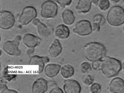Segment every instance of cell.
Wrapping results in <instances>:
<instances>
[{
	"mask_svg": "<svg viewBox=\"0 0 124 93\" xmlns=\"http://www.w3.org/2000/svg\"><path fill=\"white\" fill-rule=\"evenodd\" d=\"M82 52L84 56L87 59L93 62L104 57L106 54V49L101 43L92 41L87 43L83 46Z\"/></svg>",
	"mask_w": 124,
	"mask_h": 93,
	"instance_id": "1",
	"label": "cell"
},
{
	"mask_svg": "<svg viewBox=\"0 0 124 93\" xmlns=\"http://www.w3.org/2000/svg\"><path fill=\"white\" fill-rule=\"evenodd\" d=\"M122 68L121 62L118 59L108 57L102 60L100 70L108 78L117 76Z\"/></svg>",
	"mask_w": 124,
	"mask_h": 93,
	"instance_id": "2",
	"label": "cell"
},
{
	"mask_svg": "<svg viewBox=\"0 0 124 93\" xmlns=\"http://www.w3.org/2000/svg\"><path fill=\"white\" fill-rule=\"evenodd\" d=\"M107 20L108 24L112 26L121 25L124 23V9L119 5L112 7L107 14Z\"/></svg>",
	"mask_w": 124,
	"mask_h": 93,
	"instance_id": "3",
	"label": "cell"
},
{
	"mask_svg": "<svg viewBox=\"0 0 124 93\" xmlns=\"http://www.w3.org/2000/svg\"><path fill=\"white\" fill-rule=\"evenodd\" d=\"M58 6L57 4L51 0L44 2L41 6L40 15L46 18H54L57 14Z\"/></svg>",
	"mask_w": 124,
	"mask_h": 93,
	"instance_id": "4",
	"label": "cell"
},
{
	"mask_svg": "<svg viewBox=\"0 0 124 93\" xmlns=\"http://www.w3.org/2000/svg\"><path fill=\"white\" fill-rule=\"evenodd\" d=\"M20 35L16 36L12 41H8L5 42L3 46L4 51L8 54L12 56H19L21 51L19 46L22 39Z\"/></svg>",
	"mask_w": 124,
	"mask_h": 93,
	"instance_id": "5",
	"label": "cell"
},
{
	"mask_svg": "<svg viewBox=\"0 0 124 93\" xmlns=\"http://www.w3.org/2000/svg\"><path fill=\"white\" fill-rule=\"evenodd\" d=\"M75 34L81 36H86L93 32L92 25L90 22L86 19H82L78 21L72 29Z\"/></svg>",
	"mask_w": 124,
	"mask_h": 93,
	"instance_id": "6",
	"label": "cell"
},
{
	"mask_svg": "<svg viewBox=\"0 0 124 93\" xmlns=\"http://www.w3.org/2000/svg\"><path fill=\"white\" fill-rule=\"evenodd\" d=\"M37 16V12L33 7L28 6L23 9L20 15L18 22L22 25H26L36 18Z\"/></svg>",
	"mask_w": 124,
	"mask_h": 93,
	"instance_id": "7",
	"label": "cell"
},
{
	"mask_svg": "<svg viewBox=\"0 0 124 93\" xmlns=\"http://www.w3.org/2000/svg\"><path fill=\"white\" fill-rule=\"evenodd\" d=\"M15 22V17L10 12L2 10L0 14V27L3 30L11 28L14 25Z\"/></svg>",
	"mask_w": 124,
	"mask_h": 93,
	"instance_id": "8",
	"label": "cell"
},
{
	"mask_svg": "<svg viewBox=\"0 0 124 93\" xmlns=\"http://www.w3.org/2000/svg\"><path fill=\"white\" fill-rule=\"evenodd\" d=\"M63 87L65 93H80L81 90V85L79 82L73 79L65 80Z\"/></svg>",
	"mask_w": 124,
	"mask_h": 93,
	"instance_id": "9",
	"label": "cell"
},
{
	"mask_svg": "<svg viewBox=\"0 0 124 93\" xmlns=\"http://www.w3.org/2000/svg\"><path fill=\"white\" fill-rule=\"evenodd\" d=\"M32 23L36 27L39 35L42 38L48 37L53 31V29L49 28L38 19L34 20Z\"/></svg>",
	"mask_w": 124,
	"mask_h": 93,
	"instance_id": "10",
	"label": "cell"
},
{
	"mask_svg": "<svg viewBox=\"0 0 124 93\" xmlns=\"http://www.w3.org/2000/svg\"><path fill=\"white\" fill-rule=\"evenodd\" d=\"M48 82L43 78L37 79L33 84L32 91L33 93H44L48 88Z\"/></svg>",
	"mask_w": 124,
	"mask_h": 93,
	"instance_id": "11",
	"label": "cell"
},
{
	"mask_svg": "<svg viewBox=\"0 0 124 93\" xmlns=\"http://www.w3.org/2000/svg\"><path fill=\"white\" fill-rule=\"evenodd\" d=\"M49 61V58L46 56H40L38 55H34L30 58L29 64L31 65H38L39 72L40 73L42 72L44 68L45 64Z\"/></svg>",
	"mask_w": 124,
	"mask_h": 93,
	"instance_id": "12",
	"label": "cell"
},
{
	"mask_svg": "<svg viewBox=\"0 0 124 93\" xmlns=\"http://www.w3.org/2000/svg\"><path fill=\"white\" fill-rule=\"evenodd\" d=\"M70 34V31L68 27L65 24L58 25L54 30V35L58 39H66L69 37Z\"/></svg>",
	"mask_w": 124,
	"mask_h": 93,
	"instance_id": "13",
	"label": "cell"
},
{
	"mask_svg": "<svg viewBox=\"0 0 124 93\" xmlns=\"http://www.w3.org/2000/svg\"><path fill=\"white\" fill-rule=\"evenodd\" d=\"M109 89L113 93H124V81L119 77L114 78L110 83Z\"/></svg>",
	"mask_w": 124,
	"mask_h": 93,
	"instance_id": "14",
	"label": "cell"
},
{
	"mask_svg": "<svg viewBox=\"0 0 124 93\" xmlns=\"http://www.w3.org/2000/svg\"><path fill=\"white\" fill-rule=\"evenodd\" d=\"M41 39L31 34H26L24 36L23 41V43L29 48H34L40 43Z\"/></svg>",
	"mask_w": 124,
	"mask_h": 93,
	"instance_id": "15",
	"label": "cell"
},
{
	"mask_svg": "<svg viewBox=\"0 0 124 93\" xmlns=\"http://www.w3.org/2000/svg\"><path fill=\"white\" fill-rule=\"evenodd\" d=\"M62 48L61 44L58 39L53 41L48 50L50 57L53 58L56 57L61 53Z\"/></svg>",
	"mask_w": 124,
	"mask_h": 93,
	"instance_id": "16",
	"label": "cell"
},
{
	"mask_svg": "<svg viewBox=\"0 0 124 93\" xmlns=\"http://www.w3.org/2000/svg\"><path fill=\"white\" fill-rule=\"evenodd\" d=\"M91 0H79L75 7L76 11L79 14H85L90 10Z\"/></svg>",
	"mask_w": 124,
	"mask_h": 93,
	"instance_id": "17",
	"label": "cell"
},
{
	"mask_svg": "<svg viewBox=\"0 0 124 93\" xmlns=\"http://www.w3.org/2000/svg\"><path fill=\"white\" fill-rule=\"evenodd\" d=\"M61 67L60 65L58 64L54 63L48 64L45 68V74L49 77H54L58 74Z\"/></svg>",
	"mask_w": 124,
	"mask_h": 93,
	"instance_id": "18",
	"label": "cell"
},
{
	"mask_svg": "<svg viewBox=\"0 0 124 93\" xmlns=\"http://www.w3.org/2000/svg\"><path fill=\"white\" fill-rule=\"evenodd\" d=\"M61 17L64 24L67 25H72L75 19L73 11L69 9H66L63 11Z\"/></svg>",
	"mask_w": 124,
	"mask_h": 93,
	"instance_id": "19",
	"label": "cell"
},
{
	"mask_svg": "<svg viewBox=\"0 0 124 93\" xmlns=\"http://www.w3.org/2000/svg\"><path fill=\"white\" fill-rule=\"evenodd\" d=\"M75 73L73 67L69 64L64 65L61 68V74L63 78H68L72 77Z\"/></svg>",
	"mask_w": 124,
	"mask_h": 93,
	"instance_id": "20",
	"label": "cell"
},
{
	"mask_svg": "<svg viewBox=\"0 0 124 93\" xmlns=\"http://www.w3.org/2000/svg\"><path fill=\"white\" fill-rule=\"evenodd\" d=\"M82 80L83 83L85 85L89 86L93 82L94 78L92 75L87 73L82 76Z\"/></svg>",
	"mask_w": 124,
	"mask_h": 93,
	"instance_id": "21",
	"label": "cell"
},
{
	"mask_svg": "<svg viewBox=\"0 0 124 93\" xmlns=\"http://www.w3.org/2000/svg\"><path fill=\"white\" fill-rule=\"evenodd\" d=\"M93 22L101 26L103 25L105 23L106 19L102 15L98 14L93 16Z\"/></svg>",
	"mask_w": 124,
	"mask_h": 93,
	"instance_id": "22",
	"label": "cell"
},
{
	"mask_svg": "<svg viewBox=\"0 0 124 93\" xmlns=\"http://www.w3.org/2000/svg\"><path fill=\"white\" fill-rule=\"evenodd\" d=\"M99 9L102 11H105L109 7L110 2L108 0H101L98 4Z\"/></svg>",
	"mask_w": 124,
	"mask_h": 93,
	"instance_id": "23",
	"label": "cell"
},
{
	"mask_svg": "<svg viewBox=\"0 0 124 93\" xmlns=\"http://www.w3.org/2000/svg\"><path fill=\"white\" fill-rule=\"evenodd\" d=\"M80 70L83 74H86L89 72L92 68L90 64L88 62H84L82 63L80 65Z\"/></svg>",
	"mask_w": 124,
	"mask_h": 93,
	"instance_id": "24",
	"label": "cell"
},
{
	"mask_svg": "<svg viewBox=\"0 0 124 93\" xmlns=\"http://www.w3.org/2000/svg\"><path fill=\"white\" fill-rule=\"evenodd\" d=\"M101 85L97 83H94L90 86V91L92 93H100L101 90Z\"/></svg>",
	"mask_w": 124,
	"mask_h": 93,
	"instance_id": "25",
	"label": "cell"
},
{
	"mask_svg": "<svg viewBox=\"0 0 124 93\" xmlns=\"http://www.w3.org/2000/svg\"><path fill=\"white\" fill-rule=\"evenodd\" d=\"M62 7L64 8L69 6L71 4L72 0H54Z\"/></svg>",
	"mask_w": 124,
	"mask_h": 93,
	"instance_id": "26",
	"label": "cell"
},
{
	"mask_svg": "<svg viewBox=\"0 0 124 93\" xmlns=\"http://www.w3.org/2000/svg\"><path fill=\"white\" fill-rule=\"evenodd\" d=\"M0 93H18L16 90L8 89L6 85L4 84H0Z\"/></svg>",
	"mask_w": 124,
	"mask_h": 93,
	"instance_id": "27",
	"label": "cell"
},
{
	"mask_svg": "<svg viewBox=\"0 0 124 93\" xmlns=\"http://www.w3.org/2000/svg\"><path fill=\"white\" fill-rule=\"evenodd\" d=\"M102 60H98L93 62L92 64L93 69L96 70H100Z\"/></svg>",
	"mask_w": 124,
	"mask_h": 93,
	"instance_id": "28",
	"label": "cell"
},
{
	"mask_svg": "<svg viewBox=\"0 0 124 93\" xmlns=\"http://www.w3.org/2000/svg\"><path fill=\"white\" fill-rule=\"evenodd\" d=\"M52 89L49 91V93H63L62 90L57 86H54L52 87Z\"/></svg>",
	"mask_w": 124,
	"mask_h": 93,
	"instance_id": "29",
	"label": "cell"
},
{
	"mask_svg": "<svg viewBox=\"0 0 124 93\" xmlns=\"http://www.w3.org/2000/svg\"><path fill=\"white\" fill-rule=\"evenodd\" d=\"M93 32H99L100 30V25L98 24L93 22L92 25Z\"/></svg>",
	"mask_w": 124,
	"mask_h": 93,
	"instance_id": "30",
	"label": "cell"
},
{
	"mask_svg": "<svg viewBox=\"0 0 124 93\" xmlns=\"http://www.w3.org/2000/svg\"><path fill=\"white\" fill-rule=\"evenodd\" d=\"M34 48H29L27 50L26 53L28 55H30L33 53L35 51Z\"/></svg>",
	"mask_w": 124,
	"mask_h": 93,
	"instance_id": "31",
	"label": "cell"
},
{
	"mask_svg": "<svg viewBox=\"0 0 124 93\" xmlns=\"http://www.w3.org/2000/svg\"><path fill=\"white\" fill-rule=\"evenodd\" d=\"M92 3L95 6L98 5L99 0H91Z\"/></svg>",
	"mask_w": 124,
	"mask_h": 93,
	"instance_id": "32",
	"label": "cell"
},
{
	"mask_svg": "<svg viewBox=\"0 0 124 93\" xmlns=\"http://www.w3.org/2000/svg\"><path fill=\"white\" fill-rule=\"evenodd\" d=\"M113 3H116L119 2L120 0H110Z\"/></svg>",
	"mask_w": 124,
	"mask_h": 93,
	"instance_id": "33",
	"label": "cell"
},
{
	"mask_svg": "<svg viewBox=\"0 0 124 93\" xmlns=\"http://www.w3.org/2000/svg\"><path fill=\"white\" fill-rule=\"evenodd\" d=\"M122 29V31H123V32L124 33V25Z\"/></svg>",
	"mask_w": 124,
	"mask_h": 93,
	"instance_id": "34",
	"label": "cell"
},
{
	"mask_svg": "<svg viewBox=\"0 0 124 93\" xmlns=\"http://www.w3.org/2000/svg\"><path fill=\"white\" fill-rule=\"evenodd\" d=\"M123 68L124 72V62L123 63Z\"/></svg>",
	"mask_w": 124,
	"mask_h": 93,
	"instance_id": "35",
	"label": "cell"
},
{
	"mask_svg": "<svg viewBox=\"0 0 124 93\" xmlns=\"http://www.w3.org/2000/svg\"><path fill=\"white\" fill-rule=\"evenodd\" d=\"M122 0L124 2V0Z\"/></svg>",
	"mask_w": 124,
	"mask_h": 93,
	"instance_id": "36",
	"label": "cell"
}]
</instances>
